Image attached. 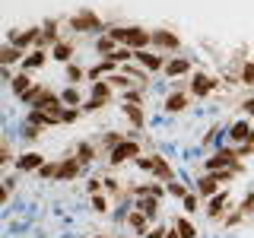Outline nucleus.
Masks as SVG:
<instances>
[{"mask_svg":"<svg viewBox=\"0 0 254 238\" xmlns=\"http://www.w3.org/2000/svg\"><path fill=\"white\" fill-rule=\"evenodd\" d=\"M108 38H115L118 45L130 48V51H146V45H153V32L140 29V26H124V29H111Z\"/></svg>","mask_w":254,"mask_h":238,"instance_id":"f257e3e1","label":"nucleus"},{"mask_svg":"<svg viewBox=\"0 0 254 238\" xmlns=\"http://www.w3.org/2000/svg\"><path fill=\"white\" fill-rule=\"evenodd\" d=\"M22 99L29 102L35 111H45V115H51V118H61V95L54 92V89H45V86H35L32 92H26Z\"/></svg>","mask_w":254,"mask_h":238,"instance_id":"f03ea898","label":"nucleus"},{"mask_svg":"<svg viewBox=\"0 0 254 238\" xmlns=\"http://www.w3.org/2000/svg\"><path fill=\"white\" fill-rule=\"evenodd\" d=\"M222 169H232V172L242 169V165H238V153H235V149H219L216 156L206 159V172H222Z\"/></svg>","mask_w":254,"mask_h":238,"instance_id":"7ed1b4c3","label":"nucleus"},{"mask_svg":"<svg viewBox=\"0 0 254 238\" xmlns=\"http://www.w3.org/2000/svg\"><path fill=\"white\" fill-rule=\"evenodd\" d=\"M153 45H156V51H178L181 38L172 29H153Z\"/></svg>","mask_w":254,"mask_h":238,"instance_id":"20e7f679","label":"nucleus"},{"mask_svg":"<svg viewBox=\"0 0 254 238\" xmlns=\"http://www.w3.org/2000/svg\"><path fill=\"white\" fill-rule=\"evenodd\" d=\"M70 26H73L76 32H99L102 29V19L92 10H79L73 19H70Z\"/></svg>","mask_w":254,"mask_h":238,"instance_id":"39448f33","label":"nucleus"},{"mask_svg":"<svg viewBox=\"0 0 254 238\" xmlns=\"http://www.w3.org/2000/svg\"><path fill=\"white\" fill-rule=\"evenodd\" d=\"M127 159H140V146L133 140H124L121 146L111 149V165H121V162H127Z\"/></svg>","mask_w":254,"mask_h":238,"instance_id":"423d86ee","label":"nucleus"},{"mask_svg":"<svg viewBox=\"0 0 254 238\" xmlns=\"http://www.w3.org/2000/svg\"><path fill=\"white\" fill-rule=\"evenodd\" d=\"M149 172H153L159 181H165V184H172V181H175V172H172V165L165 162L162 156H149Z\"/></svg>","mask_w":254,"mask_h":238,"instance_id":"0eeeda50","label":"nucleus"},{"mask_svg":"<svg viewBox=\"0 0 254 238\" xmlns=\"http://www.w3.org/2000/svg\"><path fill=\"white\" fill-rule=\"evenodd\" d=\"M190 89H194V95H210L213 89H216V76L194 73V79H190Z\"/></svg>","mask_w":254,"mask_h":238,"instance_id":"6e6552de","label":"nucleus"},{"mask_svg":"<svg viewBox=\"0 0 254 238\" xmlns=\"http://www.w3.org/2000/svg\"><path fill=\"white\" fill-rule=\"evenodd\" d=\"M133 60H140L143 67L149 70V73H156V70H165V63H169V60L159 58V51H156V54H149V51H137V54H133Z\"/></svg>","mask_w":254,"mask_h":238,"instance_id":"1a4fd4ad","label":"nucleus"},{"mask_svg":"<svg viewBox=\"0 0 254 238\" xmlns=\"http://www.w3.org/2000/svg\"><path fill=\"white\" fill-rule=\"evenodd\" d=\"M83 169H86V165L79 162L76 156H73V159H64V162H61V175H58V181H70V178H76V175L83 172Z\"/></svg>","mask_w":254,"mask_h":238,"instance_id":"9d476101","label":"nucleus"},{"mask_svg":"<svg viewBox=\"0 0 254 238\" xmlns=\"http://www.w3.org/2000/svg\"><path fill=\"white\" fill-rule=\"evenodd\" d=\"M42 165H45V159L38 153H26V156L16 159V169H19V172H38Z\"/></svg>","mask_w":254,"mask_h":238,"instance_id":"9b49d317","label":"nucleus"},{"mask_svg":"<svg viewBox=\"0 0 254 238\" xmlns=\"http://www.w3.org/2000/svg\"><path fill=\"white\" fill-rule=\"evenodd\" d=\"M137 210L140 213H146L149 219H156V213H159V197L153 194H146V197H140V203H137Z\"/></svg>","mask_w":254,"mask_h":238,"instance_id":"f8f14e48","label":"nucleus"},{"mask_svg":"<svg viewBox=\"0 0 254 238\" xmlns=\"http://www.w3.org/2000/svg\"><path fill=\"white\" fill-rule=\"evenodd\" d=\"M216 187H219V181H216V178H213V175H203V178H200V181H197V190H200V194H203V197H216V194H219V190H216Z\"/></svg>","mask_w":254,"mask_h":238,"instance_id":"ddd939ff","label":"nucleus"},{"mask_svg":"<svg viewBox=\"0 0 254 238\" xmlns=\"http://www.w3.org/2000/svg\"><path fill=\"white\" fill-rule=\"evenodd\" d=\"M188 70H190V63L185 58H175V60L165 63V76H181V73H188Z\"/></svg>","mask_w":254,"mask_h":238,"instance_id":"4468645a","label":"nucleus"},{"mask_svg":"<svg viewBox=\"0 0 254 238\" xmlns=\"http://www.w3.org/2000/svg\"><path fill=\"white\" fill-rule=\"evenodd\" d=\"M146 213H140V210H133L130 213V216H127V222H130V229H133V232H137V235H146Z\"/></svg>","mask_w":254,"mask_h":238,"instance_id":"2eb2a0df","label":"nucleus"},{"mask_svg":"<svg viewBox=\"0 0 254 238\" xmlns=\"http://www.w3.org/2000/svg\"><path fill=\"white\" fill-rule=\"evenodd\" d=\"M61 118H51V115H45V111H35L32 108V115H29V124H35V127H51V124H58Z\"/></svg>","mask_w":254,"mask_h":238,"instance_id":"dca6fc26","label":"nucleus"},{"mask_svg":"<svg viewBox=\"0 0 254 238\" xmlns=\"http://www.w3.org/2000/svg\"><path fill=\"white\" fill-rule=\"evenodd\" d=\"M188 108V95L185 92H175V95H169V102H165V111H185Z\"/></svg>","mask_w":254,"mask_h":238,"instance_id":"f3484780","label":"nucleus"},{"mask_svg":"<svg viewBox=\"0 0 254 238\" xmlns=\"http://www.w3.org/2000/svg\"><path fill=\"white\" fill-rule=\"evenodd\" d=\"M251 130H254V127H248L245 121H238V124H232V130H229V140H232V143L248 140V137H251Z\"/></svg>","mask_w":254,"mask_h":238,"instance_id":"a211bd4d","label":"nucleus"},{"mask_svg":"<svg viewBox=\"0 0 254 238\" xmlns=\"http://www.w3.org/2000/svg\"><path fill=\"white\" fill-rule=\"evenodd\" d=\"M10 83H13V89L19 92V95H26V92H32V89H35V86H32V79H29L26 73H16V76L10 79Z\"/></svg>","mask_w":254,"mask_h":238,"instance_id":"6ab92c4d","label":"nucleus"},{"mask_svg":"<svg viewBox=\"0 0 254 238\" xmlns=\"http://www.w3.org/2000/svg\"><path fill=\"white\" fill-rule=\"evenodd\" d=\"M222 206H226V194H222V190H219V194H216V197H213V200H210V206H206V216H213V219H219V213H222Z\"/></svg>","mask_w":254,"mask_h":238,"instance_id":"aec40b11","label":"nucleus"},{"mask_svg":"<svg viewBox=\"0 0 254 238\" xmlns=\"http://www.w3.org/2000/svg\"><path fill=\"white\" fill-rule=\"evenodd\" d=\"M42 63H45V51H32V54L22 58V67H26V70H38Z\"/></svg>","mask_w":254,"mask_h":238,"instance_id":"412c9836","label":"nucleus"},{"mask_svg":"<svg viewBox=\"0 0 254 238\" xmlns=\"http://www.w3.org/2000/svg\"><path fill=\"white\" fill-rule=\"evenodd\" d=\"M48 42H58V22H51V19L42 26V42L38 45H48Z\"/></svg>","mask_w":254,"mask_h":238,"instance_id":"4be33fe9","label":"nucleus"},{"mask_svg":"<svg viewBox=\"0 0 254 238\" xmlns=\"http://www.w3.org/2000/svg\"><path fill=\"white\" fill-rule=\"evenodd\" d=\"M124 76H130V83H140V86H146V83H149L146 73H143V70H137L133 63H124Z\"/></svg>","mask_w":254,"mask_h":238,"instance_id":"5701e85b","label":"nucleus"},{"mask_svg":"<svg viewBox=\"0 0 254 238\" xmlns=\"http://www.w3.org/2000/svg\"><path fill=\"white\" fill-rule=\"evenodd\" d=\"M124 115H127V121H130L133 127H143V111H140V105H124Z\"/></svg>","mask_w":254,"mask_h":238,"instance_id":"b1692460","label":"nucleus"},{"mask_svg":"<svg viewBox=\"0 0 254 238\" xmlns=\"http://www.w3.org/2000/svg\"><path fill=\"white\" fill-rule=\"evenodd\" d=\"M175 229H178V235H181V238H194V235H197V229L190 226V222H188L185 216H178V222H175Z\"/></svg>","mask_w":254,"mask_h":238,"instance_id":"393cba45","label":"nucleus"},{"mask_svg":"<svg viewBox=\"0 0 254 238\" xmlns=\"http://www.w3.org/2000/svg\"><path fill=\"white\" fill-rule=\"evenodd\" d=\"M19 58H22V48H16V45L3 48V54H0V60H3V63H16Z\"/></svg>","mask_w":254,"mask_h":238,"instance_id":"a878e982","label":"nucleus"},{"mask_svg":"<svg viewBox=\"0 0 254 238\" xmlns=\"http://www.w3.org/2000/svg\"><path fill=\"white\" fill-rule=\"evenodd\" d=\"M115 67H118V63H115V60H111V58H105V60H102V63H99V67H95V70H92V73H89V76H92V79H99L102 73H111V70H115Z\"/></svg>","mask_w":254,"mask_h":238,"instance_id":"bb28decb","label":"nucleus"},{"mask_svg":"<svg viewBox=\"0 0 254 238\" xmlns=\"http://www.w3.org/2000/svg\"><path fill=\"white\" fill-rule=\"evenodd\" d=\"M92 99L108 102V99H111V86H108V83H95V86H92Z\"/></svg>","mask_w":254,"mask_h":238,"instance_id":"cd10ccee","label":"nucleus"},{"mask_svg":"<svg viewBox=\"0 0 254 238\" xmlns=\"http://www.w3.org/2000/svg\"><path fill=\"white\" fill-rule=\"evenodd\" d=\"M38 175H42V178H58V175H61V162H45L42 169H38Z\"/></svg>","mask_w":254,"mask_h":238,"instance_id":"c85d7f7f","label":"nucleus"},{"mask_svg":"<svg viewBox=\"0 0 254 238\" xmlns=\"http://www.w3.org/2000/svg\"><path fill=\"white\" fill-rule=\"evenodd\" d=\"M70 54H73V45H67V42L54 45V58H58V60H70Z\"/></svg>","mask_w":254,"mask_h":238,"instance_id":"c756f323","label":"nucleus"},{"mask_svg":"<svg viewBox=\"0 0 254 238\" xmlns=\"http://www.w3.org/2000/svg\"><path fill=\"white\" fill-rule=\"evenodd\" d=\"M99 51L105 54V58H111V54L118 51V48H115V38H99Z\"/></svg>","mask_w":254,"mask_h":238,"instance_id":"7c9ffc66","label":"nucleus"},{"mask_svg":"<svg viewBox=\"0 0 254 238\" xmlns=\"http://www.w3.org/2000/svg\"><path fill=\"white\" fill-rule=\"evenodd\" d=\"M83 76H86L83 67H76V63H70V67H67V79H70V83H79Z\"/></svg>","mask_w":254,"mask_h":238,"instance_id":"2f4dec72","label":"nucleus"},{"mask_svg":"<svg viewBox=\"0 0 254 238\" xmlns=\"http://www.w3.org/2000/svg\"><path fill=\"white\" fill-rule=\"evenodd\" d=\"M61 102H67L70 108H76V105H79V89H67V92L61 95Z\"/></svg>","mask_w":254,"mask_h":238,"instance_id":"473e14b6","label":"nucleus"},{"mask_svg":"<svg viewBox=\"0 0 254 238\" xmlns=\"http://www.w3.org/2000/svg\"><path fill=\"white\" fill-rule=\"evenodd\" d=\"M133 54H137V51H130V48H118V51L111 54V60H115V63H121V60H130Z\"/></svg>","mask_w":254,"mask_h":238,"instance_id":"72a5a7b5","label":"nucleus"},{"mask_svg":"<svg viewBox=\"0 0 254 238\" xmlns=\"http://www.w3.org/2000/svg\"><path fill=\"white\" fill-rule=\"evenodd\" d=\"M0 162H3V165L13 162V146H10V140H3V146H0Z\"/></svg>","mask_w":254,"mask_h":238,"instance_id":"f704fd0d","label":"nucleus"},{"mask_svg":"<svg viewBox=\"0 0 254 238\" xmlns=\"http://www.w3.org/2000/svg\"><path fill=\"white\" fill-rule=\"evenodd\" d=\"M242 83H248V86H254V60H248L242 67Z\"/></svg>","mask_w":254,"mask_h":238,"instance_id":"c9c22d12","label":"nucleus"},{"mask_svg":"<svg viewBox=\"0 0 254 238\" xmlns=\"http://www.w3.org/2000/svg\"><path fill=\"white\" fill-rule=\"evenodd\" d=\"M169 194H172V197H178V200H185V197H188V190H185V184L172 181V184H169Z\"/></svg>","mask_w":254,"mask_h":238,"instance_id":"e433bc0d","label":"nucleus"},{"mask_svg":"<svg viewBox=\"0 0 254 238\" xmlns=\"http://www.w3.org/2000/svg\"><path fill=\"white\" fill-rule=\"evenodd\" d=\"M76 118H79V108H64V111H61V121H64V124L76 121Z\"/></svg>","mask_w":254,"mask_h":238,"instance_id":"4c0bfd02","label":"nucleus"},{"mask_svg":"<svg viewBox=\"0 0 254 238\" xmlns=\"http://www.w3.org/2000/svg\"><path fill=\"white\" fill-rule=\"evenodd\" d=\"M121 143H124V137H121V133H115V130H111V133H105V146H111V149H115V146H121Z\"/></svg>","mask_w":254,"mask_h":238,"instance_id":"58836bf2","label":"nucleus"},{"mask_svg":"<svg viewBox=\"0 0 254 238\" xmlns=\"http://www.w3.org/2000/svg\"><path fill=\"white\" fill-rule=\"evenodd\" d=\"M76 159H79V162L86 165V162H89V159H92V146H86V143H83V146L76 149Z\"/></svg>","mask_w":254,"mask_h":238,"instance_id":"ea45409f","label":"nucleus"},{"mask_svg":"<svg viewBox=\"0 0 254 238\" xmlns=\"http://www.w3.org/2000/svg\"><path fill=\"white\" fill-rule=\"evenodd\" d=\"M92 206H95L99 213H105V210H108V200H105L102 194H95V197H92Z\"/></svg>","mask_w":254,"mask_h":238,"instance_id":"a19ab883","label":"nucleus"},{"mask_svg":"<svg viewBox=\"0 0 254 238\" xmlns=\"http://www.w3.org/2000/svg\"><path fill=\"white\" fill-rule=\"evenodd\" d=\"M140 92H124V105H140Z\"/></svg>","mask_w":254,"mask_h":238,"instance_id":"79ce46f5","label":"nucleus"},{"mask_svg":"<svg viewBox=\"0 0 254 238\" xmlns=\"http://www.w3.org/2000/svg\"><path fill=\"white\" fill-rule=\"evenodd\" d=\"M185 210H188V213H194V210H197V197H194V194H188V197H185Z\"/></svg>","mask_w":254,"mask_h":238,"instance_id":"37998d69","label":"nucleus"},{"mask_svg":"<svg viewBox=\"0 0 254 238\" xmlns=\"http://www.w3.org/2000/svg\"><path fill=\"white\" fill-rule=\"evenodd\" d=\"M251 210H254V194H251V197H248V200H245V203H242V210H238V213H242V216H248V213H251Z\"/></svg>","mask_w":254,"mask_h":238,"instance_id":"c03bdc74","label":"nucleus"},{"mask_svg":"<svg viewBox=\"0 0 254 238\" xmlns=\"http://www.w3.org/2000/svg\"><path fill=\"white\" fill-rule=\"evenodd\" d=\"M127 83H130V76H111L108 79V86H127Z\"/></svg>","mask_w":254,"mask_h":238,"instance_id":"a18cd8bd","label":"nucleus"},{"mask_svg":"<svg viewBox=\"0 0 254 238\" xmlns=\"http://www.w3.org/2000/svg\"><path fill=\"white\" fill-rule=\"evenodd\" d=\"M102 105H105L102 99H89V102H86V111H95V108H102Z\"/></svg>","mask_w":254,"mask_h":238,"instance_id":"49530a36","label":"nucleus"},{"mask_svg":"<svg viewBox=\"0 0 254 238\" xmlns=\"http://www.w3.org/2000/svg\"><path fill=\"white\" fill-rule=\"evenodd\" d=\"M146 238H165V229H159V226H156L153 232H146Z\"/></svg>","mask_w":254,"mask_h":238,"instance_id":"de8ad7c7","label":"nucleus"},{"mask_svg":"<svg viewBox=\"0 0 254 238\" xmlns=\"http://www.w3.org/2000/svg\"><path fill=\"white\" fill-rule=\"evenodd\" d=\"M165 238H181V235H178V229H169V232H165Z\"/></svg>","mask_w":254,"mask_h":238,"instance_id":"09e8293b","label":"nucleus"},{"mask_svg":"<svg viewBox=\"0 0 254 238\" xmlns=\"http://www.w3.org/2000/svg\"><path fill=\"white\" fill-rule=\"evenodd\" d=\"M242 108H245V111H254V99H248V102H245Z\"/></svg>","mask_w":254,"mask_h":238,"instance_id":"8fccbe9b","label":"nucleus"},{"mask_svg":"<svg viewBox=\"0 0 254 238\" xmlns=\"http://www.w3.org/2000/svg\"><path fill=\"white\" fill-rule=\"evenodd\" d=\"M248 146H251V149H254V130H251V137H248Z\"/></svg>","mask_w":254,"mask_h":238,"instance_id":"3c124183","label":"nucleus"},{"mask_svg":"<svg viewBox=\"0 0 254 238\" xmlns=\"http://www.w3.org/2000/svg\"><path fill=\"white\" fill-rule=\"evenodd\" d=\"M92 238H105V235H92Z\"/></svg>","mask_w":254,"mask_h":238,"instance_id":"603ef678","label":"nucleus"}]
</instances>
